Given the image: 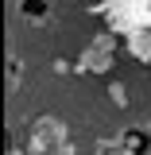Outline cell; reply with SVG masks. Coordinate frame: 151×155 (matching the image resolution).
Here are the masks:
<instances>
[{"label":"cell","instance_id":"obj_1","mask_svg":"<svg viewBox=\"0 0 151 155\" xmlns=\"http://www.w3.org/2000/svg\"><path fill=\"white\" fill-rule=\"evenodd\" d=\"M23 12H31V16H43V12H47V4H43V0H23Z\"/></svg>","mask_w":151,"mask_h":155}]
</instances>
